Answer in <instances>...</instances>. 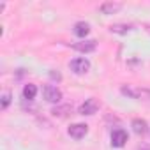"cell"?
<instances>
[{
	"mask_svg": "<svg viewBox=\"0 0 150 150\" xmlns=\"http://www.w3.org/2000/svg\"><path fill=\"white\" fill-rule=\"evenodd\" d=\"M120 90H122L124 96H129L132 99H138V101H143V103L150 104V88H139V87H132V85H124Z\"/></svg>",
	"mask_w": 150,
	"mask_h": 150,
	"instance_id": "obj_1",
	"label": "cell"
},
{
	"mask_svg": "<svg viewBox=\"0 0 150 150\" xmlns=\"http://www.w3.org/2000/svg\"><path fill=\"white\" fill-rule=\"evenodd\" d=\"M69 67L74 74H87L90 71V62L83 57H78V58H74L69 62Z\"/></svg>",
	"mask_w": 150,
	"mask_h": 150,
	"instance_id": "obj_2",
	"label": "cell"
},
{
	"mask_svg": "<svg viewBox=\"0 0 150 150\" xmlns=\"http://www.w3.org/2000/svg\"><path fill=\"white\" fill-rule=\"evenodd\" d=\"M99 108H101V103H99L97 99L90 97V99H87V101L78 108V113H80V115H83V117H90V115L97 113V110H99Z\"/></svg>",
	"mask_w": 150,
	"mask_h": 150,
	"instance_id": "obj_3",
	"label": "cell"
},
{
	"mask_svg": "<svg viewBox=\"0 0 150 150\" xmlns=\"http://www.w3.org/2000/svg\"><path fill=\"white\" fill-rule=\"evenodd\" d=\"M42 94H44V99H46L48 103L58 104V103L62 101V92H60L57 87H53V85H46L44 90H42Z\"/></svg>",
	"mask_w": 150,
	"mask_h": 150,
	"instance_id": "obj_4",
	"label": "cell"
},
{
	"mask_svg": "<svg viewBox=\"0 0 150 150\" xmlns=\"http://www.w3.org/2000/svg\"><path fill=\"white\" fill-rule=\"evenodd\" d=\"M67 132H69V136L74 138V139H81V138L87 136L88 125H87V124H72V125H69Z\"/></svg>",
	"mask_w": 150,
	"mask_h": 150,
	"instance_id": "obj_5",
	"label": "cell"
},
{
	"mask_svg": "<svg viewBox=\"0 0 150 150\" xmlns=\"http://www.w3.org/2000/svg\"><path fill=\"white\" fill-rule=\"evenodd\" d=\"M127 139H129V136L124 129H115L111 132V146H115V148H122L127 143Z\"/></svg>",
	"mask_w": 150,
	"mask_h": 150,
	"instance_id": "obj_6",
	"label": "cell"
},
{
	"mask_svg": "<svg viewBox=\"0 0 150 150\" xmlns=\"http://www.w3.org/2000/svg\"><path fill=\"white\" fill-rule=\"evenodd\" d=\"M71 48H72V50H76V51H80V53H90V51H96V48H97V41L88 39V41H81V42H74Z\"/></svg>",
	"mask_w": 150,
	"mask_h": 150,
	"instance_id": "obj_7",
	"label": "cell"
},
{
	"mask_svg": "<svg viewBox=\"0 0 150 150\" xmlns=\"http://www.w3.org/2000/svg\"><path fill=\"white\" fill-rule=\"evenodd\" d=\"M131 127H132V131L138 136H146V132H148V124L143 118H134L132 124H131Z\"/></svg>",
	"mask_w": 150,
	"mask_h": 150,
	"instance_id": "obj_8",
	"label": "cell"
},
{
	"mask_svg": "<svg viewBox=\"0 0 150 150\" xmlns=\"http://www.w3.org/2000/svg\"><path fill=\"white\" fill-rule=\"evenodd\" d=\"M101 13L103 14H115V13H118L120 9H122V4L120 2H104V4H101Z\"/></svg>",
	"mask_w": 150,
	"mask_h": 150,
	"instance_id": "obj_9",
	"label": "cell"
},
{
	"mask_svg": "<svg viewBox=\"0 0 150 150\" xmlns=\"http://www.w3.org/2000/svg\"><path fill=\"white\" fill-rule=\"evenodd\" d=\"M90 32V25L87 21H78V23H74V34H76L78 37H87Z\"/></svg>",
	"mask_w": 150,
	"mask_h": 150,
	"instance_id": "obj_10",
	"label": "cell"
},
{
	"mask_svg": "<svg viewBox=\"0 0 150 150\" xmlns=\"http://www.w3.org/2000/svg\"><path fill=\"white\" fill-rule=\"evenodd\" d=\"M35 96H37V87H35L34 83H27V85L23 87V99H27V101H34Z\"/></svg>",
	"mask_w": 150,
	"mask_h": 150,
	"instance_id": "obj_11",
	"label": "cell"
},
{
	"mask_svg": "<svg viewBox=\"0 0 150 150\" xmlns=\"http://www.w3.org/2000/svg\"><path fill=\"white\" fill-rule=\"evenodd\" d=\"M132 30V27L131 25H125V23H115V25H111L110 27V32H113V34H129Z\"/></svg>",
	"mask_w": 150,
	"mask_h": 150,
	"instance_id": "obj_12",
	"label": "cell"
},
{
	"mask_svg": "<svg viewBox=\"0 0 150 150\" xmlns=\"http://www.w3.org/2000/svg\"><path fill=\"white\" fill-rule=\"evenodd\" d=\"M71 110H72L71 104H64V106H55V108L51 110V113H53V117L64 118V117H67V111H71Z\"/></svg>",
	"mask_w": 150,
	"mask_h": 150,
	"instance_id": "obj_13",
	"label": "cell"
},
{
	"mask_svg": "<svg viewBox=\"0 0 150 150\" xmlns=\"http://www.w3.org/2000/svg\"><path fill=\"white\" fill-rule=\"evenodd\" d=\"M11 104V92H4L2 94V110H7Z\"/></svg>",
	"mask_w": 150,
	"mask_h": 150,
	"instance_id": "obj_14",
	"label": "cell"
},
{
	"mask_svg": "<svg viewBox=\"0 0 150 150\" xmlns=\"http://www.w3.org/2000/svg\"><path fill=\"white\" fill-rule=\"evenodd\" d=\"M50 78H51V80H57V81H60V80H62L60 72H55V71H51V72H50Z\"/></svg>",
	"mask_w": 150,
	"mask_h": 150,
	"instance_id": "obj_15",
	"label": "cell"
}]
</instances>
